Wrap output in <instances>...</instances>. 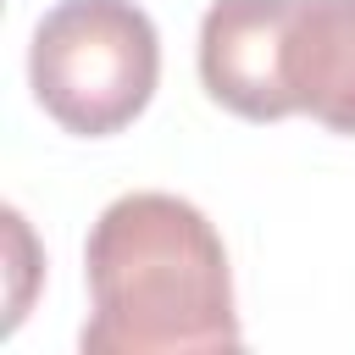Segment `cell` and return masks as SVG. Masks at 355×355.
<instances>
[{
	"mask_svg": "<svg viewBox=\"0 0 355 355\" xmlns=\"http://www.w3.org/2000/svg\"><path fill=\"white\" fill-rule=\"evenodd\" d=\"M83 277V355H200L244 344L222 233L178 194L133 189L111 200L89 227Z\"/></svg>",
	"mask_w": 355,
	"mask_h": 355,
	"instance_id": "1",
	"label": "cell"
},
{
	"mask_svg": "<svg viewBox=\"0 0 355 355\" xmlns=\"http://www.w3.org/2000/svg\"><path fill=\"white\" fill-rule=\"evenodd\" d=\"M161 33L133 0H55L28 44V83L78 139L122 133L155 94Z\"/></svg>",
	"mask_w": 355,
	"mask_h": 355,
	"instance_id": "2",
	"label": "cell"
},
{
	"mask_svg": "<svg viewBox=\"0 0 355 355\" xmlns=\"http://www.w3.org/2000/svg\"><path fill=\"white\" fill-rule=\"evenodd\" d=\"M288 0H211L200 22V83L205 94L244 122H283L277 89V39Z\"/></svg>",
	"mask_w": 355,
	"mask_h": 355,
	"instance_id": "3",
	"label": "cell"
},
{
	"mask_svg": "<svg viewBox=\"0 0 355 355\" xmlns=\"http://www.w3.org/2000/svg\"><path fill=\"white\" fill-rule=\"evenodd\" d=\"M277 89L288 116L355 139V0H288L277 39Z\"/></svg>",
	"mask_w": 355,
	"mask_h": 355,
	"instance_id": "4",
	"label": "cell"
}]
</instances>
